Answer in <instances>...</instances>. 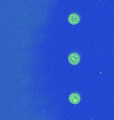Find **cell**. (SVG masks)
<instances>
[{
    "label": "cell",
    "instance_id": "cell-1",
    "mask_svg": "<svg viewBox=\"0 0 114 120\" xmlns=\"http://www.w3.org/2000/svg\"><path fill=\"white\" fill-rule=\"evenodd\" d=\"M68 61L70 64L76 65L80 61V56L77 53H72L68 56Z\"/></svg>",
    "mask_w": 114,
    "mask_h": 120
},
{
    "label": "cell",
    "instance_id": "cell-2",
    "mask_svg": "<svg viewBox=\"0 0 114 120\" xmlns=\"http://www.w3.org/2000/svg\"><path fill=\"white\" fill-rule=\"evenodd\" d=\"M68 22L72 25H77L80 22V17L78 14L75 13H71L68 16Z\"/></svg>",
    "mask_w": 114,
    "mask_h": 120
},
{
    "label": "cell",
    "instance_id": "cell-3",
    "mask_svg": "<svg viewBox=\"0 0 114 120\" xmlns=\"http://www.w3.org/2000/svg\"><path fill=\"white\" fill-rule=\"evenodd\" d=\"M69 101L72 104H75V105L78 104L81 101L80 95L78 94H77V93H73L72 94L69 95Z\"/></svg>",
    "mask_w": 114,
    "mask_h": 120
}]
</instances>
